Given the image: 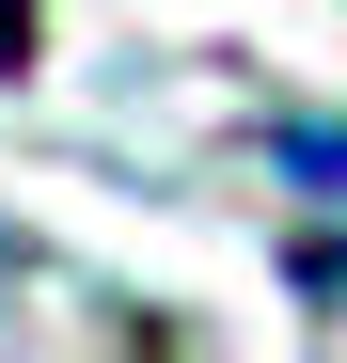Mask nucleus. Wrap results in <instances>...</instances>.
I'll return each mask as SVG.
<instances>
[{
	"mask_svg": "<svg viewBox=\"0 0 347 363\" xmlns=\"http://www.w3.org/2000/svg\"><path fill=\"white\" fill-rule=\"evenodd\" d=\"M300 284H316V300H347V237H316V253H300Z\"/></svg>",
	"mask_w": 347,
	"mask_h": 363,
	"instance_id": "1",
	"label": "nucleus"
}]
</instances>
